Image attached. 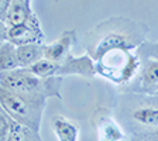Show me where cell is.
<instances>
[{
	"instance_id": "2",
	"label": "cell",
	"mask_w": 158,
	"mask_h": 141,
	"mask_svg": "<svg viewBox=\"0 0 158 141\" xmlns=\"http://www.w3.org/2000/svg\"><path fill=\"white\" fill-rule=\"evenodd\" d=\"M117 122L130 135L158 130V103L152 96L123 93L117 105Z\"/></svg>"
},
{
	"instance_id": "17",
	"label": "cell",
	"mask_w": 158,
	"mask_h": 141,
	"mask_svg": "<svg viewBox=\"0 0 158 141\" xmlns=\"http://www.w3.org/2000/svg\"><path fill=\"white\" fill-rule=\"evenodd\" d=\"M11 124H13V118L2 110V113H0V141H7Z\"/></svg>"
},
{
	"instance_id": "1",
	"label": "cell",
	"mask_w": 158,
	"mask_h": 141,
	"mask_svg": "<svg viewBox=\"0 0 158 141\" xmlns=\"http://www.w3.org/2000/svg\"><path fill=\"white\" fill-rule=\"evenodd\" d=\"M147 24L130 17L116 16L96 24L85 35V48L93 61H99L113 49L135 51L147 41Z\"/></svg>"
},
{
	"instance_id": "6",
	"label": "cell",
	"mask_w": 158,
	"mask_h": 141,
	"mask_svg": "<svg viewBox=\"0 0 158 141\" xmlns=\"http://www.w3.org/2000/svg\"><path fill=\"white\" fill-rule=\"evenodd\" d=\"M140 66L135 78L127 86L124 93L155 96L158 93V43L145 41L137 48Z\"/></svg>"
},
{
	"instance_id": "9",
	"label": "cell",
	"mask_w": 158,
	"mask_h": 141,
	"mask_svg": "<svg viewBox=\"0 0 158 141\" xmlns=\"http://www.w3.org/2000/svg\"><path fill=\"white\" fill-rule=\"evenodd\" d=\"M65 75H81V76H95L98 75L96 62L88 54L82 56H73L72 54L61 64L59 68V76Z\"/></svg>"
},
{
	"instance_id": "18",
	"label": "cell",
	"mask_w": 158,
	"mask_h": 141,
	"mask_svg": "<svg viewBox=\"0 0 158 141\" xmlns=\"http://www.w3.org/2000/svg\"><path fill=\"white\" fill-rule=\"evenodd\" d=\"M128 141H158V130L154 131H145L140 134L130 135Z\"/></svg>"
},
{
	"instance_id": "19",
	"label": "cell",
	"mask_w": 158,
	"mask_h": 141,
	"mask_svg": "<svg viewBox=\"0 0 158 141\" xmlns=\"http://www.w3.org/2000/svg\"><path fill=\"white\" fill-rule=\"evenodd\" d=\"M10 2L11 0H3L2 3H0V17H4L6 16V13H7V10H9V6H10Z\"/></svg>"
},
{
	"instance_id": "12",
	"label": "cell",
	"mask_w": 158,
	"mask_h": 141,
	"mask_svg": "<svg viewBox=\"0 0 158 141\" xmlns=\"http://www.w3.org/2000/svg\"><path fill=\"white\" fill-rule=\"evenodd\" d=\"M52 130L58 141H78L79 138V126L65 116H54Z\"/></svg>"
},
{
	"instance_id": "3",
	"label": "cell",
	"mask_w": 158,
	"mask_h": 141,
	"mask_svg": "<svg viewBox=\"0 0 158 141\" xmlns=\"http://www.w3.org/2000/svg\"><path fill=\"white\" fill-rule=\"evenodd\" d=\"M62 76L54 78H38L28 72L26 68H19L10 72H2L0 86L9 92L34 97H58L61 99Z\"/></svg>"
},
{
	"instance_id": "8",
	"label": "cell",
	"mask_w": 158,
	"mask_h": 141,
	"mask_svg": "<svg viewBox=\"0 0 158 141\" xmlns=\"http://www.w3.org/2000/svg\"><path fill=\"white\" fill-rule=\"evenodd\" d=\"M75 30H65L56 41H54L51 44H45V59L62 64L71 55V49L75 45Z\"/></svg>"
},
{
	"instance_id": "13",
	"label": "cell",
	"mask_w": 158,
	"mask_h": 141,
	"mask_svg": "<svg viewBox=\"0 0 158 141\" xmlns=\"http://www.w3.org/2000/svg\"><path fill=\"white\" fill-rule=\"evenodd\" d=\"M17 55L20 68H28L45 58V44L35 43L17 47Z\"/></svg>"
},
{
	"instance_id": "14",
	"label": "cell",
	"mask_w": 158,
	"mask_h": 141,
	"mask_svg": "<svg viewBox=\"0 0 158 141\" xmlns=\"http://www.w3.org/2000/svg\"><path fill=\"white\" fill-rule=\"evenodd\" d=\"M19 55H17V47L13 44L2 41L0 47V69L2 72H10L14 69H19Z\"/></svg>"
},
{
	"instance_id": "10",
	"label": "cell",
	"mask_w": 158,
	"mask_h": 141,
	"mask_svg": "<svg viewBox=\"0 0 158 141\" xmlns=\"http://www.w3.org/2000/svg\"><path fill=\"white\" fill-rule=\"evenodd\" d=\"M34 14L30 0H11L9 10L4 17H2V28H11L17 26H24Z\"/></svg>"
},
{
	"instance_id": "11",
	"label": "cell",
	"mask_w": 158,
	"mask_h": 141,
	"mask_svg": "<svg viewBox=\"0 0 158 141\" xmlns=\"http://www.w3.org/2000/svg\"><path fill=\"white\" fill-rule=\"evenodd\" d=\"M98 141H126L127 133L122 124L109 114H102L96 122Z\"/></svg>"
},
{
	"instance_id": "20",
	"label": "cell",
	"mask_w": 158,
	"mask_h": 141,
	"mask_svg": "<svg viewBox=\"0 0 158 141\" xmlns=\"http://www.w3.org/2000/svg\"><path fill=\"white\" fill-rule=\"evenodd\" d=\"M152 97H154V100L158 103V93H157V95H155V96H152Z\"/></svg>"
},
{
	"instance_id": "7",
	"label": "cell",
	"mask_w": 158,
	"mask_h": 141,
	"mask_svg": "<svg viewBox=\"0 0 158 141\" xmlns=\"http://www.w3.org/2000/svg\"><path fill=\"white\" fill-rule=\"evenodd\" d=\"M2 41L13 44L16 47L27 45V44H45L44 43L43 27L37 14L34 13L24 26H17L11 28H2Z\"/></svg>"
},
{
	"instance_id": "15",
	"label": "cell",
	"mask_w": 158,
	"mask_h": 141,
	"mask_svg": "<svg viewBox=\"0 0 158 141\" xmlns=\"http://www.w3.org/2000/svg\"><path fill=\"white\" fill-rule=\"evenodd\" d=\"M59 68H61V64L54 62V61H49V59H41L37 64L26 68L28 72H31L33 75L38 76V78H54V76H59Z\"/></svg>"
},
{
	"instance_id": "5",
	"label": "cell",
	"mask_w": 158,
	"mask_h": 141,
	"mask_svg": "<svg viewBox=\"0 0 158 141\" xmlns=\"http://www.w3.org/2000/svg\"><path fill=\"white\" fill-rule=\"evenodd\" d=\"M138 66L140 59L137 55V49H113L96 61L98 75L120 86H127L135 78Z\"/></svg>"
},
{
	"instance_id": "4",
	"label": "cell",
	"mask_w": 158,
	"mask_h": 141,
	"mask_svg": "<svg viewBox=\"0 0 158 141\" xmlns=\"http://www.w3.org/2000/svg\"><path fill=\"white\" fill-rule=\"evenodd\" d=\"M0 103L2 110L6 112L14 122L40 133L47 99L17 95L0 88Z\"/></svg>"
},
{
	"instance_id": "16",
	"label": "cell",
	"mask_w": 158,
	"mask_h": 141,
	"mask_svg": "<svg viewBox=\"0 0 158 141\" xmlns=\"http://www.w3.org/2000/svg\"><path fill=\"white\" fill-rule=\"evenodd\" d=\"M7 141H43V140L40 137V133L34 131L31 128L13 120Z\"/></svg>"
}]
</instances>
